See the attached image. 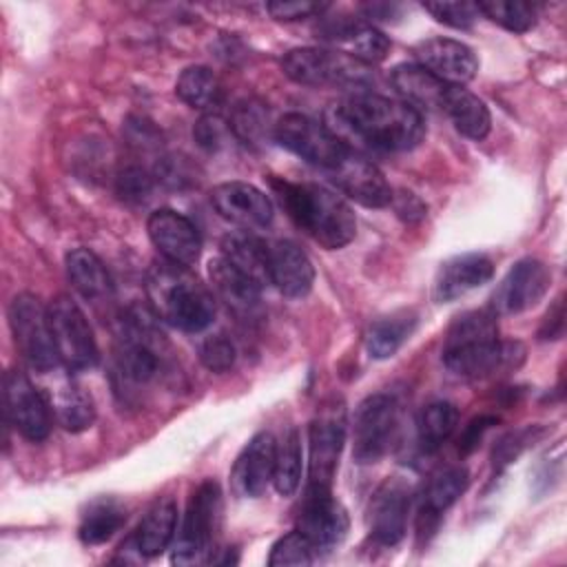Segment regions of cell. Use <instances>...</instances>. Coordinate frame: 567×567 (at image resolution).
Listing matches in <instances>:
<instances>
[{
  "instance_id": "cell-1",
  "label": "cell",
  "mask_w": 567,
  "mask_h": 567,
  "mask_svg": "<svg viewBox=\"0 0 567 567\" xmlns=\"http://www.w3.org/2000/svg\"><path fill=\"white\" fill-rule=\"evenodd\" d=\"M339 117L357 137L381 151H410L425 135L419 109L370 91H359L343 100Z\"/></svg>"
},
{
  "instance_id": "cell-2",
  "label": "cell",
  "mask_w": 567,
  "mask_h": 567,
  "mask_svg": "<svg viewBox=\"0 0 567 567\" xmlns=\"http://www.w3.org/2000/svg\"><path fill=\"white\" fill-rule=\"evenodd\" d=\"M272 188L288 217L319 246L339 250L357 235V219L348 202L312 182L272 179Z\"/></svg>"
},
{
  "instance_id": "cell-3",
  "label": "cell",
  "mask_w": 567,
  "mask_h": 567,
  "mask_svg": "<svg viewBox=\"0 0 567 567\" xmlns=\"http://www.w3.org/2000/svg\"><path fill=\"white\" fill-rule=\"evenodd\" d=\"M148 299L159 319L184 332H199L215 319L210 290L186 266L166 259L148 272Z\"/></svg>"
},
{
  "instance_id": "cell-4",
  "label": "cell",
  "mask_w": 567,
  "mask_h": 567,
  "mask_svg": "<svg viewBox=\"0 0 567 567\" xmlns=\"http://www.w3.org/2000/svg\"><path fill=\"white\" fill-rule=\"evenodd\" d=\"M503 359L505 348L498 341V323L492 308L470 310L452 321L443 343L447 370L465 379H478L494 372Z\"/></svg>"
},
{
  "instance_id": "cell-5",
  "label": "cell",
  "mask_w": 567,
  "mask_h": 567,
  "mask_svg": "<svg viewBox=\"0 0 567 567\" xmlns=\"http://www.w3.org/2000/svg\"><path fill=\"white\" fill-rule=\"evenodd\" d=\"M284 73L306 86H343L354 93L374 82L372 66L337 49L299 47L281 58Z\"/></svg>"
},
{
  "instance_id": "cell-6",
  "label": "cell",
  "mask_w": 567,
  "mask_h": 567,
  "mask_svg": "<svg viewBox=\"0 0 567 567\" xmlns=\"http://www.w3.org/2000/svg\"><path fill=\"white\" fill-rule=\"evenodd\" d=\"M221 518V489L219 485L208 478L197 485L193 492L179 536L173 549V563L175 565H193L204 560V554L213 551L215 536L219 529Z\"/></svg>"
},
{
  "instance_id": "cell-7",
  "label": "cell",
  "mask_w": 567,
  "mask_h": 567,
  "mask_svg": "<svg viewBox=\"0 0 567 567\" xmlns=\"http://www.w3.org/2000/svg\"><path fill=\"white\" fill-rule=\"evenodd\" d=\"M47 312L60 365L66 372L91 370L97 363L100 352L80 306L69 295H58L47 306Z\"/></svg>"
},
{
  "instance_id": "cell-8",
  "label": "cell",
  "mask_w": 567,
  "mask_h": 567,
  "mask_svg": "<svg viewBox=\"0 0 567 567\" xmlns=\"http://www.w3.org/2000/svg\"><path fill=\"white\" fill-rule=\"evenodd\" d=\"M9 326L13 332V341L31 370L44 374L53 372L60 365L51 337L49 312L38 297L29 292L16 295L9 306Z\"/></svg>"
},
{
  "instance_id": "cell-9",
  "label": "cell",
  "mask_w": 567,
  "mask_h": 567,
  "mask_svg": "<svg viewBox=\"0 0 567 567\" xmlns=\"http://www.w3.org/2000/svg\"><path fill=\"white\" fill-rule=\"evenodd\" d=\"M399 430V405L390 394L365 396L352 419V458L359 465L377 463L388 454Z\"/></svg>"
},
{
  "instance_id": "cell-10",
  "label": "cell",
  "mask_w": 567,
  "mask_h": 567,
  "mask_svg": "<svg viewBox=\"0 0 567 567\" xmlns=\"http://www.w3.org/2000/svg\"><path fill=\"white\" fill-rule=\"evenodd\" d=\"M155 337L157 332L148 312L140 308L126 312L115 343V365L122 379L142 385L159 372V350Z\"/></svg>"
},
{
  "instance_id": "cell-11",
  "label": "cell",
  "mask_w": 567,
  "mask_h": 567,
  "mask_svg": "<svg viewBox=\"0 0 567 567\" xmlns=\"http://www.w3.org/2000/svg\"><path fill=\"white\" fill-rule=\"evenodd\" d=\"M275 140L290 153L299 155L312 166L323 168L326 173L348 151V144L337 137L326 124L301 113H286L284 117H279V122L275 124Z\"/></svg>"
},
{
  "instance_id": "cell-12",
  "label": "cell",
  "mask_w": 567,
  "mask_h": 567,
  "mask_svg": "<svg viewBox=\"0 0 567 567\" xmlns=\"http://www.w3.org/2000/svg\"><path fill=\"white\" fill-rule=\"evenodd\" d=\"M4 410L11 425L29 441H44L51 432V405L20 370L4 374Z\"/></svg>"
},
{
  "instance_id": "cell-13",
  "label": "cell",
  "mask_w": 567,
  "mask_h": 567,
  "mask_svg": "<svg viewBox=\"0 0 567 567\" xmlns=\"http://www.w3.org/2000/svg\"><path fill=\"white\" fill-rule=\"evenodd\" d=\"M346 443V419L341 408L321 410L308 430V485L332 487L339 456Z\"/></svg>"
},
{
  "instance_id": "cell-14",
  "label": "cell",
  "mask_w": 567,
  "mask_h": 567,
  "mask_svg": "<svg viewBox=\"0 0 567 567\" xmlns=\"http://www.w3.org/2000/svg\"><path fill=\"white\" fill-rule=\"evenodd\" d=\"M412 503L410 485L399 478H385L370 498L368 527L374 543L392 547L403 540L408 529V514Z\"/></svg>"
},
{
  "instance_id": "cell-15",
  "label": "cell",
  "mask_w": 567,
  "mask_h": 567,
  "mask_svg": "<svg viewBox=\"0 0 567 567\" xmlns=\"http://www.w3.org/2000/svg\"><path fill=\"white\" fill-rule=\"evenodd\" d=\"M348 512L332 496V487H306L297 529L303 532L317 549H330L339 545L348 534Z\"/></svg>"
},
{
  "instance_id": "cell-16",
  "label": "cell",
  "mask_w": 567,
  "mask_h": 567,
  "mask_svg": "<svg viewBox=\"0 0 567 567\" xmlns=\"http://www.w3.org/2000/svg\"><path fill=\"white\" fill-rule=\"evenodd\" d=\"M551 272L538 259H520L498 284L492 297V310L496 315H518L534 308L549 290Z\"/></svg>"
},
{
  "instance_id": "cell-17",
  "label": "cell",
  "mask_w": 567,
  "mask_h": 567,
  "mask_svg": "<svg viewBox=\"0 0 567 567\" xmlns=\"http://www.w3.org/2000/svg\"><path fill=\"white\" fill-rule=\"evenodd\" d=\"M328 175L339 190L368 208H383L392 202L394 193L383 173L350 146L343 157L328 171Z\"/></svg>"
},
{
  "instance_id": "cell-18",
  "label": "cell",
  "mask_w": 567,
  "mask_h": 567,
  "mask_svg": "<svg viewBox=\"0 0 567 567\" xmlns=\"http://www.w3.org/2000/svg\"><path fill=\"white\" fill-rule=\"evenodd\" d=\"M148 237L157 252L177 266L190 268L202 255V237L195 224L173 208H159L151 213L146 221Z\"/></svg>"
},
{
  "instance_id": "cell-19",
  "label": "cell",
  "mask_w": 567,
  "mask_h": 567,
  "mask_svg": "<svg viewBox=\"0 0 567 567\" xmlns=\"http://www.w3.org/2000/svg\"><path fill=\"white\" fill-rule=\"evenodd\" d=\"M416 64L427 69L447 86H463L474 80L478 60L474 51L461 40L452 38H427L414 47Z\"/></svg>"
},
{
  "instance_id": "cell-20",
  "label": "cell",
  "mask_w": 567,
  "mask_h": 567,
  "mask_svg": "<svg viewBox=\"0 0 567 567\" xmlns=\"http://www.w3.org/2000/svg\"><path fill=\"white\" fill-rule=\"evenodd\" d=\"M210 204L219 217L244 228H264L275 215L270 197L248 182L217 184L210 190Z\"/></svg>"
},
{
  "instance_id": "cell-21",
  "label": "cell",
  "mask_w": 567,
  "mask_h": 567,
  "mask_svg": "<svg viewBox=\"0 0 567 567\" xmlns=\"http://www.w3.org/2000/svg\"><path fill=\"white\" fill-rule=\"evenodd\" d=\"M275 443L272 432H257L235 458L230 470V485L237 496L257 498L272 483L275 467Z\"/></svg>"
},
{
  "instance_id": "cell-22",
  "label": "cell",
  "mask_w": 567,
  "mask_h": 567,
  "mask_svg": "<svg viewBox=\"0 0 567 567\" xmlns=\"http://www.w3.org/2000/svg\"><path fill=\"white\" fill-rule=\"evenodd\" d=\"M494 275V261L483 252H463L456 257L445 259L436 275L432 295L436 301L447 303L454 301L470 290L487 284Z\"/></svg>"
},
{
  "instance_id": "cell-23",
  "label": "cell",
  "mask_w": 567,
  "mask_h": 567,
  "mask_svg": "<svg viewBox=\"0 0 567 567\" xmlns=\"http://www.w3.org/2000/svg\"><path fill=\"white\" fill-rule=\"evenodd\" d=\"M470 485V474L461 465L441 467L430 476L421 494L419 534H432L441 520V514L452 507Z\"/></svg>"
},
{
  "instance_id": "cell-24",
  "label": "cell",
  "mask_w": 567,
  "mask_h": 567,
  "mask_svg": "<svg viewBox=\"0 0 567 567\" xmlns=\"http://www.w3.org/2000/svg\"><path fill=\"white\" fill-rule=\"evenodd\" d=\"M270 284L286 297H303L315 284V266L295 241H277L268 248Z\"/></svg>"
},
{
  "instance_id": "cell-25",
  "label": "cell",
  "mask_w": 567,
  "mask_h": 567,
  "mask_svg": "<svg viewBox=\"0 0 567 567\" xmlns=\"http://www.w3.org/2000/svg\"><path fill=\"white\" fill-rule=\"evenodd\" d=\"M321 35L330 42H339L346 47V53L365 62L374 64L381 62L390 51V40L385 33H381L377 27L357 20V18H343V20H328L321 27Z\"/></svg>"
},
{
  "instance_id": "cell-26",
  "label": "cell",
  "mask_w": 567,
  "mask_h": 567,
  "mask_svg": "<svg viewBox=\"0 0 567 567\" xmlns=\"http://www.w3.org/2000/svg\"><path fill=\"white\" fill-rule=\"evenodd\" d=\"M439 109L450 117L454 128L470 140L478 142L492 128L489 109L478 95H474L465 86H445Z\"/></svg>"
},
{
  "instance_id": "cell-27",
  "label": "cell",
  "mask_w": 567,
  "mask_h": 567,
  "mask_svg": "<svg viewBox=\"0 0 567 567\" xmlns=\"http://www.w3.org/2000/svg\"><path fill=\"white\" fill-rule=\"evenodd\" d=\"M221 257L230 261L237 270L248 275L261 288L270 284V266H268V248L257 235L248 230L228 233L221 239Z\"/></svg>"
},
{
  "instance_id": "cell-28",
  "label": "cell",
  "mask_w": 567,
  "mask_h": 567,
  "mask_svg": "<svg viewBox=\"0 0 567 567\" xmlns=\"http://www.w3.org/2000/svg\"><path fill=\"white\" fill-rule=\"evenodd\" d=\"M66 275L73 288L89 301H104L113 295V281L102 259L89 248L66 252Z\"/></svg>"
},
{
  "instance_id": "cell-29",
  "label": "cell",
  "mask_w": 567,
  "mask_h": 567,
  "mask_svg": "<svg viewBox=\"0 0 567 567\" xmlns=\"http://www.w3.org/2000/svg\"><path fill=\"white\" fill-rule=\"evenodd\" d=\"M208 277L215 288V292L237 312H250L259 303L261 286L255 284L248 275L237 270L230 261H226L221 255L210 259L208 264Z\"/></svg>"
},
{
  "instance_id": "cell-30",
  "label": "cell",
  "mask_w": 567,
  "mask_h": 567,
  "mask_svg": "<svg viewBox=\"0 0 567 567\" xmlns=\"http://www.w3.org/2000/svg\"><path fill=\"white\" fill-rule=\"evenodd\" d=\"M175 527H177V505L171 496H164L144 514L133 536V545L140 551V556H146V558L159 556L173 540Z\"/></svg>"
},
{
  "instance_id": "cell-31",
  "label": "cell",
  "mask_w": 567,
  "mask_h": 567,
  "mask_svg": "<svg viewBox=\"0 0 567 567\" xmlns=\"http://www.w3.org/2000/svg\"><path fill=\"white\" fill-rule=\"evenodd\" d=\"M390 84L401 95L403 102L416 106H439L443 91L447 84H443L439 78H434L427 69L421 64H396L390 71Z\"/></svg>"
},
{
  "instance_id": "cell-32",
  "label": "cell",
  "mask_w": 567,
  "mask_h": 567,
  "mask_svg": "<svg viewBox=\"0 0 567 567\" xmlns=\"http://www.w3.org/2000/svg\"><path fill=\"white\" fill-rule=\"evenodd\" d=\"M416 312L414 310H396L377 319L365 337V350L372 359H390L399 352V348L412 337L416 330Z\"/></svg>"
},
{
  "instance_id": "cell-33",
  "label": "cell",
  "mask_w": 567,
  "mask_h": 567,
  "mask_svg": "<svg viewBox=\"0 0 567 567\" xmlns=\"http://www.w3.org/2000/svg\"><path fill=\"white\" fill-rule=\"evenodd\" d=\"M177 97L190 109L213 113L224 102V89L219 78L208 66H188L179 73L175 84Z\"/></svg>"
},
{
  "instance_id": "cell-34",
  "label": "cell",
  "mask_w": 567,
  "mask_h": 567,
  "mask_svg": "<svg viewBox=\"0 0 567 567\" xmlns=\"http://www.w3.org/2000/svg\"><path fill=\"white\" fill-rule=\"evenodd\" d=\"M49 405L53 408L58 423L69 432H82L95 421V405L91 394H86L75 383H62L55 394H51Z\"/></svg>"
},
{
  "instance_id": "cell-35",
  "label": "cell",
  "mask_w": 567,
  "mask_h": 567,
  "mask_svg": "<svg viewBox=\"0 0 567 567\" xmlns=\"http://www.w3.org/2000/svg\"><path fill=\"white\" fill-rule=\"evenodd\" d=\"M301 436L295 425H288L281 439L275 443L272 485L277 494L292 496L301 481Z\"/></svg>"
},
{
  "instance_id": "cell-36",
  "label": "cell",
  "mask_w": 567,
  "mask_h": 567,
  "mask_svg": "<svg viewBox=\"0 0 567 567\" xmlns=\"http://www.w3.org/2000/svg\"><path fill=\"white\" fill-rule=\"evenodd\" d=\"M458 410L450 401L427 403L416 419V436L423 452H436L456 430Z\"/></svg>"
},
{
  "instance_id": "cell-37",
  "label": "cell",
  "mask_w": 567,
  "mask_h": 567,
  "mask_svg": "<svg viewBox=\"0 0 567 567\" xmlns=\"http://www.w3.org/2000/svg\"><path fill=\"white\" fill-rule=\"evenodd\" d=\"M126 520L124 507L113 498H100L89 505L82 514L78 536L84 545H102L106 543Z\"/></svg>"
},
{
  "instance_id": "cell-38",
  "label": "cell",
  "mask_w": 567,
  "mask_h": 567,
  "mask_svg": "<svg viewBox=\"0 0 567 567\" xmlns=\"http://www.w3.org/2000/svg\"><path fill=\"white\" fill-rule=\"evenodd\" d=\"M319 549L315 547V543L299 529L288 532L286 536H281L268 556V565L270 567H286V565H312L317 560Z\"/></svg>"
},
{
  "instance_id": "cell-39",
  "label": "cell",
  "mask_w": 567,
  "mask_h": 567,
  "mask_svg": "<svg viewBox=\"0 0 567 567\" xmlns=\"http://www.w3.org/2000/svg\"><path fill=\"white\" fill-rule=\"evenodd\" d=\"M478 11L514 33H525L536 24V7L527 2H481Z\"/></svg>"
},
{
  "instance_id": "cell-40",
  "label": "cell",
  "mask_w": 567,
  "mask_h": 567,
  "mask_svg": "<svg viewBox=\"0 0 567 567\" xmlns=\"http://www.w3.org/2000/svg\"><path fill=\"white\" fill-rule=\"evenodd\" d=\"M423 9L434 20L452 29H470L481 16L478 4H470V2H427L423 4Z\"/></svg>"
},
{
  "instance_id": "cell-41",
  "label": "cell",
  "mask_w": 567,
  "mask_h": 567,
  "mask_svg": "<svg viewBox=\"0 0 567 567\" xmlns=\"http://www.w3.org/2000/svg\"><path fill=\"white\" fill-rule=\"evenodd\" d=\"M199 359L210 372H228L235 365L237 350L226 334H210L199 346Z\"/></svg>"
},
{
  "instance_id": "cell-42",
  "label": "cell",
  "mask_w": 567,
  "mask_h": 567,
  "mask_svg": "<svg viewBox=\"0 0 567 567\" xmlns=\"http://www.w3.org/2000/svg\"><path fill=\"white\" fill-rule=\"evenodd\" d=\"M230 122H226L224 117H219L217 113H206L199 117V122L193 128V135L197 140V144L206 151H217L224 146L228 133H230Z\"/></svg>"
},
{
  "instance_id": "cell-43",
  "label": "cell",
  "mask_w": 567,
  "mask_h": 567,
  "mask_svg": "<svg viewBox=\"0 0 567 567\" xmlns=\"http://www.w3.org/2000/svg\"><path fill=\"white\" fill-rule=\"evenodd\" d=\"M153 190V177L140 166H126L117 175V195L126 202H144Z\"/></svg>"
},
{
  "instance_id": "cell-44",
  "label": "cell",
  "mask_w": 567,
  "mask_h": 567,
  "mask_svg": "<svg viewBox=\"0 0 567 567\" xmlns=\"http://www.w3.org/2000/svg\"><path fill=\"white\" fill-rule=\"evenodd\" d=\"M264 122L266 120H264V113L259 111V106H255V104H239L235 109V113H233L230 128L244 142H257L266 133V124Z\"/></svg>"
},
{
  "instance_id": "cell-45",
  "label": "cell",
  "mask_w": 567,
  "mask_h": 567,
  "mask_svg": "<svg viewBox=\"0 0 567 567\" xmlns=\"http://www.w3.org/2000/svg\"><path fill=\"white\" fill-rule=\"evenodd\" d=\"M266 9L275 20L292 22V20H303V18L321 13L326 9V4H319V2H270Z\"/></svg>"
},
{
  "instance_id": "cell-46",
  "label": "cell",
  "mask_w": 567,
  "mask_h": 567,
  "mask_svg": "<svg viewBox=\"0 0 567 567\" xmlns=\"http://www.w3.org/2000/svg\"><path fill=\"white\" fill-rule=\"evenodd\" d=\"M496 421H498V419L492 416V414H481V416L472 419V421L465 425V430H463V434H461V439H458V452H461V454L474 452V450L478 447L483 434H485Z\"/></svg>"
},
{
  "instance_id": "cell-47",
  "label": "cell",
  "mask_w": 567,
  "mask_h": 567,
  "mask_svg": "<svg viewBox=\"0 0 567 567\" xmlns=\"http://www.w3.org/2000/svg\"><path fill=\"white\" fill-rule=\"evenodd\" d=\"M529 430H523V432H512L507 436L501 439V443L494 447V463L496 465H505L509 461H514L518 456V452L525 447L527 443V436Z\"/></svg>"
},
{
  "instance_id": "cell-48",
  "label": "cell",
  "mask_w": 567,
  "mask_h": 567,
  "mask_svg": "<svg viewBox=\"0 0 567 567\" xmlns=\"http://www.w3.org/2000/svg\"><path fill=\"white\" fill-rule=\"evenodd\" d=\"M565 328V310H563V299H556L554 308L545 315V321L538 330L540 339H558Z\"/></svg>"
}]
</instances>
